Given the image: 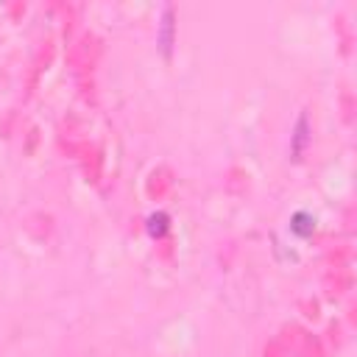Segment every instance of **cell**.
<instances>
[{
	"label": "cell",
	"instance_id": "1",
	"mask_svg": "<svg viewBox=\"0 0 357 357\" xmlns=\"http://www.w3.org/2000/svg\"><path fill=\"white\" fill-rule=\"evenodd\" d=\"M304 146H307V118H298V123H296V142H293V154H302L304 151Z\"/></svg>",
	"mask_w": 357,
	"mask_h": 357
}]
</instances>
